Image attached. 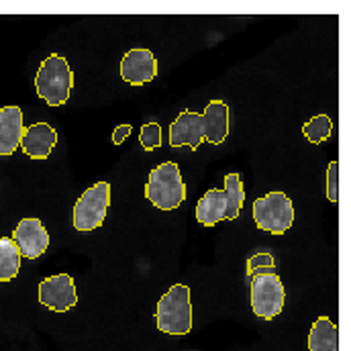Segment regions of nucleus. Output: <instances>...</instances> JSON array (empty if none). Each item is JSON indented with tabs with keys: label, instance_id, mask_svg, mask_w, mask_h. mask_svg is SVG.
<instances>
[{
	"label": "nucleus",
	"instance_id": "5",
	"mask_svg": "<svg viewBox=\"0 0 351 351\" xmlns=\"http://www.w3.org/2000/svg\"><path fill=\"white\" fill-rule=\"evenodd\" d=\"M147 200L162 210H174L186 200V184L176 162H164L149 172L145 184Z\"/></svg>",
	"mask_w": 351,
	"mask_h": 351
},
{
	"label": "nucleus",
	"instance_id": "8",
	"mask_svg": "<svg viewBox=\"0 0 351 351\" xmlns=\"http://www.w3.org/2000/svg\"><path fill=\"white\" fill-rule=\"evenodd\" d=\"M286 292L280 276L271 274H258L252 278V311L256 317L263 321L276 319L284 308Z\"/></svg>",
	"mask_w": 351,
	"mask_h": 351
},
{
	"label": "nucleus",
	"instance_id": "17",
	"mask_svg": "<svg viewBox=\"0 0 351 351\" xmlns=\"http://www.w3.org/2000/svg\"><path fill=\"white\" fill-rule=\"evenodd\" d=\"M247 276H258V274H271L276 271V260L271 254H256L247 260Z\"/></svg>",
	"mask_w": 351,
	"mask_h": 351
},
{
	"label": "nucleus",
	"instance_id": "20",
	"mask_svg": "<svg viewBox=\"0 0 351 351\" xmlns=\"http://www.w3.org/2000/svg\"><path fill=\"white\" fill-rule=\"evenodd\" d=\"M131 133H133V127H131V125H119V127L114 129V133H112V143H114V145H121Z\"/></svg>",
	"mask_w": 351,
	"mask_h": 351
},
{
	"label": "nucleus",
	"instance_id": "6",
	"mask_svg": "<svg viewBox=\"0 0 351 351\" xmlns=\"http://www.w3.org/2000/svg\"><path fill=\"white\" fill-rule=\"evenodd\" d=\"M254 221L265 233L284 235L294 223V204L284 192H267L254 202Z\"/></svg>",
	"mask_w": 351,
	"mask_h": 351
},
{
	"label": "nucleus",
	"instance_id": "11",
	"mask_svg": "<svg viewBox=\"0 0 351 351\" xmlns=\"http://www.w3.org/2000/svg\"><path fill=\"white\" fill-rule=\"evenodd\" d=\"M12 241L23 258L37 260L49 247V233L39 219H23L12 231Z\"/></svg>",
	"mask_w": 351,
	"mask_h": 351
},
{
	"label": "nucleus",
	"instance_id": "15",
	"mask_svg": "<svg viewBox=\"0 0 351 351\" xmlns=\"http://www.w3.org/2000/svg\"><path fill=\"white\" fill-rule=\"evenodd\" d=\"M21 258L23 256L12 237H0V282H10L16 278Z\"/></svg>",
	"mask_w": 351,
	"mask_h": 351
},
{
	"label": "nucleus",
	"instance_id": "7",
	"mask_svg": "<svg viewBox=\"0 0 351 351\" xmlns=\"http://www.w3.org/2000/svg\"><path fill=\"white\" fill-rule=\"evenodd\" d=\"M110 204V184L108 182H96L86 192L78 198L74 204V229L76 231H94L104 223L106 210Z\"/></svg>",
	"mask_w": 351,
	"mask_h": 351
},
{
	"label": "nucleus",
	"instance_id": "13",
	"mask_svg": "<svg viewBox=\"0 0 351 351\" xmlns=\"http://www.w3.org/2000/svg\"><path fill=\"white\" fill-rule=\"evenodd\" d=\"M25 133L23 112L19 106L0 108V156H12L16 147H21V139Z\"/></svg>",
	"mask_w": 351,
	"mask_h": 351
},
{
	"label": "nucleus",
	"instance_id": "2",
	"mask_svg": "<svg viewBox=\"0 0 351 351\" xmlns=\"http://www.w3.org/2000/svg\"><path fill=\"white\" fill-rule=\"evenodd\" d=\"M223 190H208L196 202V221L204 227H213L219 221H235L245 204V188L239 174L225 176Z\"/></svg>",
	"mask_w": 351,
	"mask_h": 351
},
{
	"label": "nucleus",
	"instance_id": "14",
	"mask_svg": "<svg viewBox=\"0 0 351 351\" xmlns=\"http://www.w3.org/2000/svg\"><path fill=\"white\" fill-rule=\"evenodd\" d=\"M308 351H339V329L329 317H319L313 323Z\"/></svg>",
	"mask_w": 351,
	"mask_h": 351
},
{
	"label": "nucleus",
	"instance_id": "1",
	"mask_svg": "<svg viewBox=\"0 0 351 351\" xmlns=\"http://www.w3.org/2000/svg\"><path fill=\"white\" fill-rule=\"evenodd\" d=\"M229 135V106L223 100L208 102L202 114L192 110H182L180 117L170 125V145L198 149L202 141L221 145Z\"/></svg>",
	"mask_w": 351,
	"mask_h": 351
},
{
	"label": "nucleus",
	"instance_id": "4",
	"mask_svg": "<svg viewBox=\"0 0 351 351\" xmlns=\"http://www.w3.org/2000/svg\"><path fill=\"white\" fill-rule=\"evenodd\" d=\"M158 329L168 335H188L192 331V302L190 288L174 284L158 302Z\"/></svg>",
	"mask_w": 351,
	"mask_h": 351
},
{
	"label": "nucleus",
	"instance_id": "10",
	"mask_svg": "<svg viewBox=\"0 0 351 351\" xmlns=\"http://www.w3.org/2000/svg\"><path fill=\"white\" fill-rule=\"evenodd\" d=\"M158 76V60L149 49L137 47L123 56L121 78L131 86H143Z\"/></svg>",
	"mask_w": 351,
	"mask_h": 351
},
{
	"label": "nucleus",
	"instance_id": "9",
	"mask_svg": "<svg viewBox=\"0 0 351 351\" xmlns=\"http://www.w3.org/2000/svg\"><path fill=\"white\" fill-rule=\"evenodd\" d=\"M39 302L56 313H66L78 304V292L74 278L58 274L39 282Z\"/></svg>",
	"mask_w": 351,
	"mask_h": 351
},
{
	"label": "nucleus",
	"instance_id": "3",
	"mask_svg": "<svg viewBox=\"0 0 351 351\" xmlns=\"http://www.w3.org/2000/svg\"><path fill=\"white\" fill-rule=\"evenodd\" d=\"M35 88H37V96L45 100L49 106L64 104L74 88V74L66 58L51 53L47 60H43L35 76Z\"/></svg>",
	"mask_w": 351,
	"mask_h": 351
},
{
	"label": "nucleus",
	"instance_id": "18",
	"mask_svg": "<svg viewBox=\"0 0 351 351\" xmlns=\"http://www.w3.org/2000/svg\"><path fill=\"white\" fill-rule=\"evenodd\" d=\"M139 141L143 145L145 152H154L162 145V127L160 123H147L141 127V135H139Z\"/></svg>",
	"mask_w": 351,
	"mask_h": 351
},
{
	"label": "nucleus",
	"instance_id": "19",
	"mask_svg": "<svg viewBox=\"0 0 351 351\" xmlns=\"http://www.w3.org/2000/svg\"><path fill=\"white\" fill-rule=\"evenodd\" d=\"M327 198L331 202H339V162L329 164L327 172Z\"/></svg>",
	"mask_w": 351,
	"mask_h": 351
},
{
	"label": "nucleus",
	"instance_id": "16",
	"mask_svg": "<svg viewBox=\"0 0 351 351\" xmlns=\"http://www.w3.org/2000/svg\"><path fill=\"white\" fill-rule=\"evenodd\" d=\"M331 129H333V121L329 119V114H317L308 123L302 125V135L311 143H323L329 139Z\"/></svg>",
	"mask_w": 351,
	"mask_h": 351
},
{
	"label": "nucleus",
	"instance_id": "12",
	"mask_svg": "<svg viewBox=\"0 0 351 351\" xmlns=\"http://www.w3.org/2000/svg\"><path fill=\"white\" fill-rule=\"evenodd\" d=\"M58 143V133L47 123H33L25 129L21 139V149L31 160H47Z\"/></svg>",
	"mask_w": 351,
	"mask_h": 351
}]
</instances>
